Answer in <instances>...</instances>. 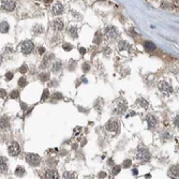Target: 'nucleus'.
Returning a JSON list of instances; mask_svg holds the SVG:
<instances>
[{
	"instance_id": "nucleus-1",
	"label": "nucleus",
	"mask_w": 179,
	"mask_h": 179,
	"mask_svg": "<svg viewBox=\"0 0 179 179\" xmlns=\"http://www.w3.org/2000/svg\"><path fill=\"white\" fill-rule=\"evenodd\" d=\"M117 49L119 51V54L124 57H127V56H130L133 54V47H132V45L128 43V42H126V41H119L118 42V45H117Z\"/></svg>"
},
{
	"instance_id": "nucleus-2",
	"label": "nucleus",
	"mask_w": 179,
	"mask_h": 179,
	"mask_svg": "<svg viewBox=\"0 0 179 179\" xmlns=\"http://www.w3.org/2000/svg\"><path fill=\"white\" fill-rule=\"evenodd\" d=\"M104 37H105L106 41H110V42H114L119 38V30L114 27V26H108L105 28L104 31Z\"/></svg>"
},
{
	"instance_id": "nucleus-3",
	"label": "nucleus",
	"mask_w": 179,
	"mask_h": 179,
	"mask_svg": "<svg viewBox=\"0 0 179 179\" xmlns=\"http://www.w3.org/2000/svg\"><path fill=\"white\" fill-rule=\"evenodd\" d=\"M151 159V154H150L149 150L146 148H139L137 154H136V160L141 164H146L148 163Z\"/></svg>"
},
{
	"instance_id": "nucleus-4",
	"label": "nucleus",
	"mask_w": 179,
	"mask_h": 179,
	"mask_svg": "<svg viewBox=\"0 0 179 179\" xmlns=\"http://www.w3.org/2000/svg\"><path fill=\"white\" fill-rule=\"evenodd\" d=\"M128 110V104L127 101L123 99H119L115 103V108H114V113L117 115H123Z\"/></svg>"
},
{
	"instance_id": "nucleus-5",
	"label": "nucleus",
	"mask_w": 179,
	"mask_h": 179,
	"mask_svg": "<svg viewBox=\"0 0 179 179\" xmlns=\"http://www.w3.org/2000/svg\"><path fill=\"white\" fill-rule=\"evenodd\" d=\"M16 8L15 0H0V10L4 12H12Z\"/></svg>"
},
{
	"instance_id": "nucleus-6",
	"label": "nucleus",
	"mask_w": 179,
	"mask_h": 179,
	"mask_svg": "<svg viewBox=\"0 0 179 179\" xmlns=\"http://www.w3.org/2000/svg\"><path fill=\"white\" fill-rule=\"evenodd\" d=\"M158 88H159V91L165 97H168L173 93V87L172 85L167 83V82H160L158 84Z\"/></svg>"
},
{
	"instance_id": "nucleus-7",
	"label": "nucleus",
	"mask_w": 179,
	"mask_h": 179,
	"mask_svg": "<svg viewBox=\"0 0 179 179\" xmlns=\"http://www.w3.org/2000/svg\"><path fill=\"white\" fill-rule=\"evenodd\" d=\"M119 129H120V126H119V121L118 120H110L107 123L105 124V130L110 133H113V134H118L119 133Z\"/></svg>"
},
{
	"instance_id": "nucleus-8",
	"label": "nucleus",
	"mask_w": 179,
	"mask_h": 179,
	"mask_svg": "<svg viewBox=\"0 0 179 179\" xmlns=\"http://www.w3.org/2000/svg\"><path fill=\"white\" fill-rule=\"evenodd\" d=\"M26 161L27 163L30 164L31 166H38L41 162V158L37 154H27L26 156Z\"/></svg>"
},
{
	"instance_id": "nucleus-9",
	"label": "nucleus",
	"mask_w": 179,
	"mask_h": 179,
	"mask_svg": "<svg viewBox=\"0 0 179 179\" xmlns=\"http://www.w3.org/2000/svg\"><path fill=\"white\" fill-rule=\"evenodd\" d=\"M33 48H34V44L29 40L23 42L19 45V51H22L23 54H29V53H31L33 51Z\"/></svg>"
},
{
	"instance_id": "nucleus-10",
	"label": "nucleus",
	"mask_w": 179,
	"mask_h": 179,
	"mask_svg": "<svg viewBox=\"0 0 179 179\" xmlns=\"http://www.w3.org/2000/svg\"><path fill=\"white\" fill-rule=\"evenodd\" d=\"M8 151H9V154L11 157H16L17 154L21 152V148H19V145L16 142L11 143L9 147H8Z\"/></svg>"
},
{
	"instance_id": "nucleus-11",
	"label": "nucleus",
	"mask_w": 179,
	"mask_h": 179,
	"mask_svg": "<svg viewBox=\"0 0 179 179\" xmlns=\"http://www.w3.org/2000/svg\"><path fill=\"white\" fill-rule=\"evenodd\" d=\"M51 12H53V14L54 15H61L63 12H64V7L62 5V3L58 2V1H56L53 3L51 5Z\"/></svg>"
},
{
	"instance_id": "nucleus-12",
	"label": "nucleus",
	"mask_w": 179,
	"mask_h": 179,
	"mask_svg": "<svg viewBox=\"0 0 179 179\" xmlns=\"http://www.w3.org/2000/svg\"><path fill=\"white\" fill-rule=\"evenodd\" d=\"M64 27V23L61 19H55L53 21V28L55 31H61Z\"/></svg>"
},
{
	"instance_id": "nucleus-13",
	"label": "nucleus",
	"mask_w": 179,
	"mask_h": 179,
	"mask_svg": "<svg viewBox=\"0 0 179 179\" xmlns=\"http://www.w3.org/2000/svg\"><path fill=\"white\" fill-rule=\"evenodd\" d=\"M147 120V123H148V127H149V129H154L156 127H157L158 124V120L157 118L154 117V115H148L146 118Z\"/></svg>"
},
{
	"instance_id": "nucleus-14",
	"label": "nucleus",
	"mask_w": 179,
	"mask_h": 179,
	"mask_svg": "<svg viewBox=\"0 0 179 179\" xmlns=\"http://www.w3.org/2000/svg\"><path fill=\"white\" fill-rule=\"evenodd\" d=\"M44 178H46V179H58L59 175H58V173H57V171H55V169H48V171L45 172Z\"/></svg>"
},
{
	"instance_id": "nucleus-15",
	"label": "nucleus",
	"mask_w": 179,
	"mask_h": 179,
	"mask_svg": "<svg viewBox=\"0 0 179 179\" xmlns=\"http://www.w3.org/2000/svg\"><path fill=\"white\" fill-rule=\"evenodd\" d=\"M44 32V27L40 24H37L32 27V33L33 36H39V34H42Z\"/></svg>"
},
{
	"instance_id": "nucleus-16",
	"label": "nucleus",
	"mask_w": 179,
	"mask_h": 179,
	"mask_svg": "<svg viewBox=\"0 0 179 179\" xmlns=\"http://www.w3.org/2000/svg\"><path fill=\"white\" fill-rule=\"evenodd\" d=\"M178 165H174L172 167L169 168V171H168V176L169 177H172V178H178Z\"/></svg>"
},
{
	"instance_id": "nucleus-17",
	"label": "nucleus",
	"mask_w": 179,
	"mask_h": 179,
	"mask_svg": "<svg viewBox=\"0 0 179 179\" xmlns=\"http://www.w3.org/2000/svg\"><path fill=\"white\" fill-rule=\"evenodd\" d=\"M8 171V162L7 159L0 157V173H5Z\"/></svg>"
},
{
	"instance_id": "nucleus-18",
	"label": "nucleus",
	"mask_w": 179,
	"mask_h": 179,
	"mask_svg": "<svg viewBox=\"0 0 179 179\" xmlns=\"http://www.w3.org/2000/svg\"><path fill=\"white\" fill-rule=\"evenodd\" d=\"M136 105L139 106L141 108H144V110H147L148 106H149V103L147 102V100L145 99H139L136 101Z\"/></svg>"
},
{
	"instance_id": "nucleus-19",
	"label": "nucleus",
	"mask_w": 179,
	"mask_h": 179,
	"mask_svg": "<svg viewBox=\"0 0 179 179\" xmlns=\"http://www.w3.org/2000/svg\"><path fill=\"white\" fill-rule=\"evenodd\" d=\"M144 47L146 49L147 51H154L156 49V45L154 43H151L149 41H146L145 43H144Z\"/></svg>"
},
{
	"instance_id": "nucleus-20",
	"label": "nucleus",
	"mask_w": 179,
	"mask_h": 179,
	"mask_svg": "<svg viewBox=\"0 0 179 179\" xmlns=\"http://www.w3.org/2000/svg\"><path fill=\"white\" fill-rule=\"evenodd\" d=\"M69 34H70V37L72 38V39H76L77 37H78V32H77V28L76 27H71L69 29Z\"/></svg>"
},
{
	"instance_id": "nucleus-21",
	"label": "nucleus",
	"mask_w": 179,
	"mask_h": 179,
	"mask_svg": "<svg viewBox=\"0 0 179 179\" xmlns=\"http://www.w3.org/2000/svg\"><path fill=\"white\" fill-rule=\"evenodd\" d=\"M8 126H9V118L5 117V116L0 118V128L4 129V128H7Z\"/></svg>"
},
{
	"instance_id": "nucleus-22",
	"label": "nucleus",
	"mask_w": 179,
	"mask_h": 179,
	"mask_svg": "<svg viewBox=\"0 0 179 179\" xmlns=\"http://www.w3.org/2000/svg\"><path fill=\"white\" fill-rule=\"evenodd\" d=\"M9 29H10V27H9V24H8L7 22L0 23V31H1V32L5 33L9 31Z\"/></svg>"
},
{
	"instance_id": "nucleus-23",
	"label": "nucleus",
	"mask_w": 179,
	"mask_h": 179,
	"mask_svg": "<svg viewBox=\"0 0 179 179\" xmlns=\"http://www.w3.org/2000/svg\"><path fill=\"white\" fill-rule=\"evenodd\" d=\"M63 178L64 179H75L77 178L76 174L72 172H64L63 173Z\"/></svg>"
},
{
	"instance_id": "nucleus-24",
	"label": "nucleus",
	"mask_w": 179,
	"mask_h": 179,
	"mask_svg": "<svg viewBox=\"0 0 179 179\" xmlns=\"http://www.w3.org/2000/svg\"><path fill=\"white\" fill-rule=\"evenodd\" d=\"M24 174H25V169H24L22 166H17V168L15 169V175L21 177V176H23Z\"/></svg>"
},
{
	"instance_id": "nucleus-25",
	"label": "nucleus",
	"mask_w": 179,
	"mask_h": 179,
	"mask_svg": "<svg viewBox=\"0 0 179 179\" xmlns=\"http://www.w3.org/2000/svg\"><path fill=\"white\" fill-rule=\"evenodd\" d=\"M60 69H61V62L60 61H55L53 63V71L54 72H57Z\"/></svg>"
},
{
	"instance_id": "nucleus-26",
	"label": "nucleus",
	"mask_w": 179,
	"mask_h": 179,
	"mask_svg": "<svg viewBox=\"0 0 179 179\" xmlns=\"http://www.w3.org/2000/svg\"><path fill=\"white\" fill-rule=\"evenodd\" d=\"M40 80L42 82H47L49 80V73H46V72H43V73L40 74Z\"/></svg>"
},
{
	"instance_id": "nucleus-27",
	"label": "nucleus",
	"mask_w": 179,
	"mask_h": 179,
	"mask_svg": "<svg viewBox=\"0 0 179 179\" xmlns=\"http://www.w3.org/2000/svg\"><path fill=\"white\" fill-rule=\"evenodd\" d=\"M27 85V80H26L25 77H21L19 80V87H25Z\"/></svg>"
},
{
	"instance_id": "nucleus-28",
	"label": "nucleus",
	"mask_w": 179,
	"mask_h": 179,
	"mask_svg": "<svg viewBox=\"0 0 179 179\" xmlns=\"http://www.w3.org/2000/svg\"><path fill=\"white\" fill-rule=\"evenodd\" d=\"M120 169H121L120 166H119V165H116V166H114L113 169H112V174H113V175H117V174H119Z\"/></svg>"
},
{
	"instance_id": "nucleus-29",
	"label": "nucleus",
	"mask_w": 179,
	"mask_h": 179,
	"mask_svg": "<svg viewBox=\"0 0 179 179\" xmlns=\"http://www.w3.org/2000/svg\"><path fill=\"white\" fill-rule=\"evenodd\" d=\"M73 48V46L71 45V44H69V43H64L63 44V49L64 51H70L71 49Z\"/></svg>"
},
{
	"instance_id": "nucleus-30",
	"label": "nucleus",
	"mask_w": 179,
	"mask_h": 179,
	"mask_svg": "<svg viewBox=\"0 0 179 179\" xmlns=\"http://www.w3.org/2000/svg\"><path fill=\"white\" fill-rule=\"evenodd\" d=\"M19 97V90H13V91H12V93H11V98H12V99H17Z\"/></svg>"
},
{
	"instance_id": "nucleus-31",
	"label": "nucleus",
	"mask_w": 179,
	"mask_h": 179,
	"mask_svg": "<svg viewBox=\"0 0 179 179\" xmlns=\"http://www.w3.org/2000/svg\"><path fill=\"white\" fill-rule=\"evenodd\" d=\"M48 97H49V91H48V89H46V90H44V92H43V95H42V101H45Z\"/></svg>"
},
{
	"instance_id": "nucleus-32",
	"label": "nucleus",
	"mask_w": 179,
	"mask_h": 179,
	"mask_svg": "<svg viewBox=\"0 0 179 179\" xmlns=\"http://www.w3.org/2000/svg\"><path fill=\"white\" fill-rule=\"evenodd\" d=\"M162 137H163V141H167V139H171V134L168 133V132H165V133H163V135H162Z\"/></svg>"
},
{
	"instance_id": "nucleus-33",
	"label": "nucleus",
	"mask_w": 179,
	"mask_h": 179,
	"mask_svg": "<svg viewBox=\"0 0 179 179\" xmlns=\"http://www.w3.org/2000/svg\"><path fill=\"white\" fill-rule=\"evenodd\" d=\"M131 165H132V161H131V160H126V161L123 162V166H124L126 168H127V167H130Z\"/></svg>"
},
{
	"instance_id": "nucleus-34",
	"label": "nucleus",
	"mask_w": 179,
	"mask_h": 179,
	"mask_svg": "<svg viewBox=\"0 0 179 179\" xmlns=\"http://www.w3.org/2000/svg\"><path fill=\"white\" fill-rule=\"evenodd\" d=\"M80 131H82V128L80 127H76V128L74 129V131H73V133H74V135H78L80 133Z\"/></svg>"
},
{
	"instance_id": "nucleus-35",
	"label": "nucleus",
	"mask_w": 179,
	"mask_h": 179,
	"mask_svg": "<svg viewBox=\"0 0 179 179\" xmlns=\"http://www.w3.org/2000/svg\"><path fill=\"white\" fill-rule=\"evenodd\" d=\"M27 71H28V68H27V66H23L22 68L19 69V72H21L22 74H25Z\"/></svg>"
},
{
	"instance_id": "nucleus-36",
	"label": "nucleus",
	"mask_w": 179,
	"mask_h": 179,
	"mask_svg": "<svg viewBox=\"0 0 179 179\" xmlns=\"http://www.w3.org/2000/svg\"><path fill=\"white\" fill-rule=\"evenodd\" d=\"M7 97V91L4 89H0V98H5Z\"/></svg>"
},
{
	"instance_id": "nucleus-37",
	"label": "nucleus",
	"mask_w": 179,
	"mask_h": 179,
	"mask_svg": "<svg viewBox=\"0 0 179 179\" xmlns=\"http://www.w3.org/2000/svg\"><path fill=\"white\" fill-rule=\"evenodd\" d=\"M178 123H179V121H178V115H177V116L174 118V126L178 128Z\"/></svg>"
},
{
	"instance_id": "nucleus-38",
	"label": "nucleus",
	"mask_w": 179,
	"mask_h": 179,
	"mask_svg": "<svg viewBox=\"0 0 179 179\" xmlns=\"http://www.w3.org/2000/svg\"><path fill=\"white\" fill-rule=\"evenodd\" d=\"M5 76H7V80H11L12 78H13V74H12L11 72H9V73H7V75H5Z\"/></svg>"
},
{
	"instance_id": "nucleus-39",
	"label": "nucleus",
	"mask_w": 179,
	"mask_h": 179,
	"mask_svg": "<svg viewBox=\"0 0 179 179\" xmlns=\"http://www.w3.org/2000/svg\"><path fill=\"white\" fill-rule=\"evenodd\" d=\"M89 68H90V67H89V64H88V63H85L84 67H83V69H84L85 72H88V70H89Z\"/></svg>"
},
{
	"instance_id": "nucleus-40",
	"label": "nucleus",
	"mask_w": 179,
	"mask_h": 179,
	"mask_svg": "<svg viewBox=\"0 0 179 179\" xmlns=\"http://www.w3.org/2000/svg\"><path fill=\"white\" fill-rule=\"evenodd\" d=\"M44 53H45V48H44V47H40V48H39V54H41V55H42V54H44Z\"/></svg>"
},
{
	"instance_id": "nucleus-41",
	"label": "nucleus",
	"mask_w": 179,
	"mask_h": 179,
	"mask_svg": "<svg viewBox=\"0 0 179 179\" xmlns=\"http://www.w3.org/2000/svg\"><path fill=\"white\" fill-rule=\"evenodd\" d=\"M105 177H106V174H105V173H100V174H99V178H105Z\"/></svg>"
},
{
	"instance_id": "nucleus-42",
	"label": "nucleus",
	"mask_w": 179,
	"mask_h": 179,
	"mask_svg": "<svg viewBox=\"0 0 179 179\" xmlns=\"http://www.w3.org/2000/svg\"><path fill=\"white\" fill-rule=\"evenodd\" d=\"M54 98H55V99H57V98H60V99H61L62 95H60V93H57V92H56L55 95H54Z\"/></svg>"
},
{
	"instance_id": "nucleus-43",
	"label": "nucleus",
	"mask_w": 179,
	"mask_h": 179,
	"mask_svg": "<svg viewBox=\"0 0 179 179\" xmlns=\"http://www.w3.org/2000/svg\"><path fill=\"white\" fill-rule=\"evenodd\" d=\"M80 54H85V53H86V49H85L84 47H80Z\"/></svg>"
},
{
	"instance_id": "nucleus-44",
	"label": "nucleus",
	"mask_w": 179,
	"mask_h": 179,
	"mask_svg": "<svg viewBox=\"0 0 179 179\" xmlns=\"http://www.w3.org/2000/svg\"><path fill=\"white\" fill-rule=\"evenodd\" d=\"M108 164L110 165H113L114 163H113V160H112V159H110V161H108Z\"/></svg>"
},
{
	"instance_id": "nucleus-45",
	"label": "nucleus",
	"mask_w": 179,
	"mask_h": 179,
	"mask_svg": "<svg viewBox=\"0 0 179 179\" xmlns=\"http://www.w3.org/2000/svg\"><path fill=\"white\" fill-rule=\"evenodd\" d=\"M132 172H133V174H135V175H137V169H133Z\"/></svg>"
},
{
	"instance_id": "nucleus-46",
	"label": "nucleus",
	"mask_w": 179,
	"mask_h": 179,
	"mask_svg": "<svg viewBox=\"0 0 179 179\" xmlns=\"http://www.w3.org/2000/svg\"><path fill=\"white\" fill-rule=\"evenodd\" d=\"M1 62H2V56L0 54V64H1Z\"/></svg>"
}]
</instances>
